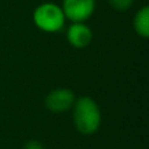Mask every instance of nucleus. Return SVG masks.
<instances>
[{
  "instance_id": "f257e3e1",
  "label": "nucleus",
  "mask_w": 149,
  "mask_h": 149,
  "mask_svg": "<svg viewBox=\"0 0 149 149\" xmlns=\"http://www.w3.org/2000/svg\"><path fill=\"white\" fill-rule=\"evenodd\" d=\"M73 124L82 135H93L100 130L102 123V113L98 103L89 95L76 98L72 107Z\"/></svg>"
},
{
  "instance_id": "f03ea898",
  "label": "nucleus",
  "mask_w": 149,
  "mask_h": 149,
  "mask_svg": "<svg viewBox=\"0 0 149 149\" xmlns=\"http://www.w3.org/2000/svg\"><path fill=\"white\" fill-rule=\"evenodd\" d=\"M33 21L39 30L45 33H58L64 28L65 16L62 7L54 3L38 5L33 13Z\"/></svg>"
},
{
  "instance_id": "7ed1b4c3",
  "label": "nucleus",
  "mask_w": 149,
  "mask_h": 149,
  "mask_svg": "<svg viewBox=\"0 0 149 149\" xmlns=\"http://www.w3.org/2000/svg\"><path fill=\"white\" fill-rule=\"evenodd\" d=\"M74 101H76V95H74L73 90L68 89V88H58V89H52L46 95L45 106L51 113L62 114L72 110Z\"/></svg>"
},
{
  "instance_id": "20e7f679",
  "label": "nucleus",
  "mask_w": 149,
  "mask_h": 149,
  "mask_svg": "<svg viewBox=\"0 0 149 149\" xmlns=\"http://www.w3.org/2000/svg\"><path fill=\"white\" fill-rule=\"evenodd\" d=\"M62 9L72 22H85L94 13L95 0H63Z\"/></svg>"
},
{
  "instance_id": "39448f33",
  "label": "nucleus",
  "mask_w": 149,
  "mask_h": 149,
  "mask_svg": "<svg viewBox=\"0 0 149 149\" xmlns=\"http://www.w3.org/2000/svg\"><path fill=\"white\" fill-rule=\"evenodd\" d=\"M67 39L74 49H85L93 39V33L85 22H72L67 30Z\"/></svg>"
},
{
  "instance_id": "423d86ee",
  "label": "nucleus",
  "mask_w": 149,
  "mask_h": 149,
  "mask_svg": "<svg viewBox=\"0 0 149 149\" xmlns=\"http://www.w3.org/2000/svg\"><path fill=\"white\" fill-rule=\"evenodd\" d=\"M134 29L140 37L148 38L149 36V7H143L135 15L134 18Z\"/></svg>"
},
{
  "instance_id": "0eeeda50",
  "label": "nucleus",
  "mask_w": 149,
  "mask_h": 149,
  "mask_svg": "<svg viewBox=\"0 0 149 149\" xmlns=\"http://www.w3.org/2000/svg\"><path fill=\"white\" fill-rule=\"evenodd\" d=\"M110 5L113 9L118 10V12H126L134 4V0H109Z\"/></svg>"
},
{
  "instance_id": "6e6552de",
  "label": "nucleus",
  "mask_w": 149,
  "mask_h": 149,
  "mask_svg": "<svg viewBox=\"0 0 149 149\" xmlns=\"http://www.w3.org/2000/svg\"><path fill=\"white\" fill-rule=\"evenodd\" d=\"M22 149H45V145L42 144L39 140L31 139V140H28V141L24 144Z\"/></svg>"
}]
</instances>
